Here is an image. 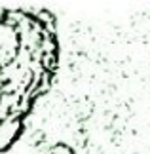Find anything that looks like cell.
<instances>
[{"mask_svg":"<svg viewBox=\"0 0 150 154\" xmlns=\"http://www.w3.org/2000/svg\"><path fill=\"white\" fill-rule=\"evenodd\" d=\"M46 14L0 10V152L23 133V120L51 86L59 42Z\"/></svg>","mask_w":150,"mask_h":154,"instance_id":"cell-1","label":"cell"}]
</instances>
